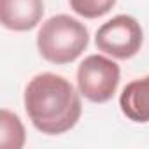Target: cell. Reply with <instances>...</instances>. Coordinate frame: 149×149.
<instances>
[{"label":"cell","instance_id":"cell-1","mask_svg":"<svg viewBox=\"0 0 149 149\" xmlns=\"http://www.w3.org/2000/svg\"><path fill=\"white\" fill-rule=\"evenodd\" d=\"M25 111L39 132L61 135L77 125L83 105L79 93L65 77L44 72L26 84Z\"/></svg>","mask_w":149,"mask_h":149},{"label":"cell","instance_id":"cell-2","mask_svg":"<svg viewBox=\"0 0 149 149\" xmlns=\"http://www.w3.org/2000/svg\"><path fill=\"white\" fill-rule=\"evenodd\" d=\"M88 28L67 14H58L42 23L37 33V49L44 60L65 65L77 60L88 47Z\"/></svg>","mask_w":149,"mask_h":149},{"label":"cell","instance_id":"cell-3","mask_svg":"<svg viewBox=\"0 0 149 149\" xmlns=\"http://www.w3.org/2000/svg\"><path fill=\"white\" fill-rule=\"evenodd\" d=\"M119 65L102 54L86 56L77 68V88L79 93L93 102H109L119 86Z\"/></svg>","mask_w":149,"mask_h":149},{"label":"cell","instance_id":"cell-4","mask_svg":"<svg viewBox=\"0 0 149 149\" xmlns=\"http://www.w3.org/2000/svg\"><path fill=\"white\" fill-rule=\"evenodd\" d=\"M144 42V33L140 23L128 16L119 14L105 21L95 35V44L105 54L116 60H128L135 56Z\"/></svg>","mask_w":149,"mask_h":149},{"label":"cell","instance_id":"cell-5","mask_svg":"<svg viewBox=\"0 0 149 149\" xmlns=\"http://www.w3.org/2000/svg\"><path fill=\"white\" fill-rule=\"evenodd\" d=\"M44 14L42 0H0V21L7 30L28 32Z\"/></svg>","mask_w":149,"mask_h":149},{"label":"cell","instance_id":"cell-6","mask_svg":"<svg viewBox=\"0 0 149 149\" xmlns=\"http://www.w3.org/2000/svg\"><path fill=\"white\" fill-rule=\"evenodd\" d=\"M123 114L135 123H149V76L128 83L119 97Z\"/></svg>","mask_w":149,"mask_h":149},{"label":"cell","instance_id":"cell-7","mask_svg":"<svg viewBox=\"0 0 149 149\" xmlns=\"http://www.w3.org/2000/svg\"><path fill=\"white\" fill-rule=\"evenodd\" d=\"M25 144V126L21 119L7 109L0 111V146L4 149H19Z\"/></svg>","mask_w":149,"mask_h":149},{"label":"cell","instance_id":"cell-8","mask_svg":"<svg viewBox=\"0 0 149 149\" xmlns=\"http://www.w3.org/2000/svg\"><path fill=\"white\" fill-rule=\"evenodd\" d=\"M68 4L76 14L86 19H97L116 6V0H68Z\"/></svg>","mask_w":149,"mask_h":149}]
</instances>
